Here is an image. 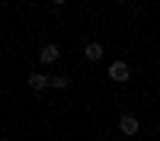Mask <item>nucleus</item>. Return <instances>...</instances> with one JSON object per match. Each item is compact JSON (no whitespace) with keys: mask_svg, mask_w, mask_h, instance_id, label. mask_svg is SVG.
Segmentation results:
<instances>
[{"mask_svg":"<svg viewBox=\"0 0 160 141\" xmlns=\"http://www.w3.org/2000/svg\"><path fill=\"white\" fill-rule=\"evenodd\" d=\"M109 77L118 80V83H125L128 77H131V68H128L125 61H112V64H109Z\"/></svg>","mask_w":160,"mask_h":141,"instance_id":"nucleus-1","label":"nucleus"},{"mask_svg":"<svg viewBox=\"0 0 160 141\" xmlns=\"http://www.w3.org/2000/svg\"><path fill=\"white\" fill-rule=\"evenodd\" d=\"M61 58V48L58 45H45L42 51H38V61H42V64H55Z\"/></svg>","mask_w":160,"mask_h":141,"instance_id":"nucleus-3","label":"nucleus"},{"mask_svg":"<svg viewBox=\"0 0 160 141\" xmlns=\"http://www.w3.org/2000/svg\"><path fill=\"white\" fill-rule=\"evenodd\" d=\"M118 3H125V0H118Z\"/></svg>","mask_w":160,"mask_h":141,"instance_id":"nucleus-8","label":"nucleus"},{"mask_svg":"<svg viewBox=\"0 0 160 141\" xmlns=\"http://www.w3.org/2000/svg\"><path fill=\"white\" fill-rule=\"evenodd\" d=\"M51 87H58V90H68V87H71V80H68V77H51Z\"/></svg>","mask_w":160,"mask_h":141,"instance_id":"nucleus-6","label":"nucleus"},{"mask_svg":"<svg viewBox=\"0 0 160 141\" xmlns=\"http://www.w3.org/2000/svg\"><path fill=\"white\" fill-rule=\"evenodd\" d=\"M118 128H122V135H138L141 122L135 119V115H122V119H118Z\"/></svg>","mask_w":160,"mask_h":141,"instance_id":"nucleus-2","label":"nucleus"},{"mask_svg":"<svg viewBox=\"0 0 160 141\" xmlns=\"http://www.w3.org/2000/svg\"><path fill=\"white\" fill-rule=\"evenodd\" d=\"M51 3H55V7H64V3H68V0H51Z\"/></svg>","mask_w":160,"mask_h":141,"instance_id":"nucleus-7","label":"nucleus"},{"mask_svg":"<svg viewBox=\"0 0 160 141\" xmlns=\"http://www.w3.org/2000/svg\"><path fill=\"white\" fill-rule=\"evenodd\" d=\"M83 58H87V61H102V45H99V42H90V45L83 48Z\"/></svg>","mask_w":160,"mask_h":141,"instance_id":"nucleus-4","label":"nucleus"},{"mask_svg":"<svg viewBox=\"0 0 160 141\" xmlns=\"http://www.w3.org/2000/svg\"><path fill=\"white\" fill-rule=\"evenodd\" d=\"M29 87H32V90H45V87H51V80H48L45 74L32 71V74H29Z\"/></svg>","mask_w":160,"mask_h":141,"instance_id":"nucleus-5","label":"nucleus"}]
</instances>
